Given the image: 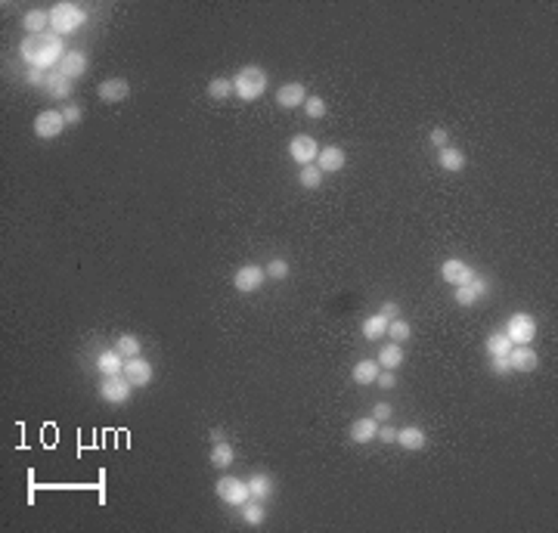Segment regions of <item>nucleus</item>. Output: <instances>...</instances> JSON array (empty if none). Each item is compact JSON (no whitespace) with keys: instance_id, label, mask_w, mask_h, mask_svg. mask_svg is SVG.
Here are the masks:
<instances>
[{"instance_id":"1","label":"nucleus","mask_w":558,"mask_h":533,"mask_svg":"<svg viewBox=\"0 0 558 533\" xmlns=\"http://www.w3.org/2000/svg\"><path fill=\"white\" fill-rule=\"evenodd\" d=\"M66 44L56 31H44V35H28L19 47V56L25 59L28 68H41V72H53V66H59L66 56Z\"/></svg>"},{"instance_id":"2","label":"nucleus","mask_w":558,"mask_h":533,"mask_svg":"<svg viewBox=\"0 0 558 533\" xmlns=\"http://www.w3.org/2000/svg\"><path fill=\"white\" fill-rule=\"evenodd\" d=\"M233 93L245 103H255L267 93V72L261 66H242L233 78Z\"/></svg>"},{"instance_id":"3","label":"nucleus","mask_w":558,"mask_h":533,"mask_svg":"<svg viewBox=\"0 0 558 533\" xmlns=\"http://www.w3.org/2000/svg\"><path fill=\"white\" fill-rule=\"evenodd\" d=\"M84 22H87V13H84L78 4H72V0H62V4H56L50 10V31H56L59 37L81 31Z\"/></svg>"},{"instance_id":"4","label":"nucleus","mask_w":558,"mask_h":533,"mask_svg":"<svg viewBox=\"0 0 558 533\" xmlns=\"http://www.w3.org/2000/svg\"><path fill=\"white\" fill-rule=\"evenodd\" d=\"M214 490H217V496H221L226 506H233V508H242L251 499L248 481H239V477H233V474H221V477H217Z\"/></svg>"},{"instance_id":"5","label":"nucleus","mask_w":558,"mask_h":533,"mask_svg":"<svg viewBox=\"0 0 558 533\" xmlns=\"http://www.w3.org/2000/svg\"><path fill=\"white\" fill-rule=\"evenodd\" d=\"M502 332L509 335L512 344H530L533 338H537V319H533L530 313H512Z\"/></svg>"},{"instance_id":"6","label":"nucleus","mask_w":558,"mask_h":533,"mask_svg":"<svg viewBox=\"0 0 558 533\" xmlns=\"http://www.w3.org/2000/svg\"><path fill=\"white\" fill-rule=\"evenodd\" d=\"M264 279H267V270L261 264H242L239 270L233 273V288L242 295H251L264 286Z\"/></svg>"},{"instance_id":"7","label":"nucleus","mask_w":558,"mask_h":533,"mask_svg":"<svg viewBox=\"0 0 558 533\" xmlns=\"http://www.w3.org/2000/svg\"><path fill=\"white\" fill-rule=\"evenodd\" d=\"M133 385L124 375H109V379H103V385H99V397H103V403H112V406H124L131 400V391Z\"/></svg>"},{"instance_id":"8","label":"nucleus","mask_w":558,"mask_h":533,"mask_svg":"<svg viewBox=\"0 0 558 533\" xmlns=\"http://www.w3.org/2000/svg\"><path fill=\"white\" fill-rule=\"evenodd\" d=\"M289 155H292V161L295 164H313L317 161V155H320V146H317V140L310 137V133H295L292 140H289Z\"/></svg>"},{"instance_id":"9","label":"nucleus","mask_w":558,"mask_h":533,"mask_svg":"<svg viewBox=\"0 0 558 533\" xmlns=\"http://www.w3.org/2000/svg\"><path fill=\"white\" fill-rule=\"evenodd\" d=\"M441 276H444V282H450L453 288H459V286H468L478 273H475V266L459 261V257H447V261L441 264Z\"/></svg>"},{"instance_id":"10","label":"nucleus","mask_w":558,"mask_h":533,"mask_svg":"<svg viewBox=\"0 0 558 533\" xmlns=\"http://www.w3.org/2000/svg\"><path fill=\"white\" fill-rule=\"evenodd\" d=\"M66 128H68V124H66V118H62V112H56V109H44V112L35 118V133L41 140H56Z\"/></svg>"},{"instance_id":"11","label":"nucleus","mask_w":558,"mask_h":533,"mask_svg":"<svg viewBox=\"0 0 558 533\" xmlns=\"http://www.w3.org/2000/svg\"><path fill=\"white\" fill-rule=\"evenodd\" d=\"M124 379L131 381L133 388H146L149 381H152V375H155V366L149 363V360H143V357H131V360H124Z\"/></svg>"},{"instance_id":"12","label":"nucleus","mask_w":558,"mask_h":533,"mask_svg":"<svg viewBox=\"0 0 558 533\" xmlns=\"http://www.w3.org/2000/svg\"><path fill=\"white\" fill-rule=\"evenodd\" d=\"M509 366H512V372H533L540 366V357L530 344H512V350H509Z\"/></svg>"},{"instance_id":"13","label":"nucleus","mask_w":558,"mask_h":533,"mask_svg":"<svg viewBox=\"0 0 558 533\" xmlns=\"http://www.w3.org/2000/svg\"><path fill=\"white\" fill-rule=\"evenodd\" d=\"M97 97L103 99V103H121V99L131 97V81L128 78H106L97 87Z\"/></svg>"},{"instance_id":"14","label":"nucleus","mask_w":558,"mask_h":533,"mask_svg":"<svg viewBox=\"0 0 558 533\" xmlns=\"http://www.w3.org/2000/svg\"><path fill=\"white\" fill-rule=\"evenodd\" d=\"M308 103V87L301 81H292V84H282L277 90V106L279 109H298Z\"/></svg>"},{"instance_id":"15","label":"nucleus","mask_w":558,"mask_h":533,"mask_svg":"<svg viewBox=\"0 0 558 533\" xmlns=\"http://www.w3.org/2000/svg\"><path fill=\"white\" fill-rule=\"evenodd\" d=\"M487 295V279H481V276H475L468 282V286H459L453 292V301L459 304V307H471V304H478L481 298Z\"/></svg>"},{"instance_id":"16","label":"nucleus","mask_w":558,"mask_h":533,"mask_svg":"<svg viewBox=\"0 0 558 533\" xmlns=\"http://www.w3.org/2000/svg\"><path fill=\"white\" fill-rule=\"evenodd\" d=\"M56 72H62L66 78H72V81H78V78L87 75V53L81 50H68L66 56H62V62L56 66Z\"/></svg>"},{"instance_id":"17","label":"nucleus","mask_w":558,"mask_h":533,"mask_svg":"<svg viewBox=\"0 0 558 533\" xmlns=\"http://www.w3.org/2000/svg\"><path fill=\"white\" fill-rule=\"evenodd\" d=\"M344 161H348V155H344L341 146H326V149H320V155H317V168L323 171V174H338V171L344 168Z\"/></svg>"},{"instance_id":"18","label":"nucleus","mask_w":558,"mask_h":533,"mask_svg":"<svg viewBox=\"0 0 558 533\" xmlns=\"http://www.w3.org/2000/svg\"><path fill=\"white\" fill-rule=\"evenodd\" d=\"M348 434H351L353 443H369V441H375V437H379V419H375V415H363V419L353 422Z\"/></svg>"},{"instance_id":"19","label":"nucleus","mask_w":558,"mask_h":533,"mask_svg":"<svg viewBox=\"0 0 558 533\" xmlns=\"http://www.w3.org/2000/svg\"><path fill=\"white\" fill-rule=\"evenodd\" d=\"M397 443L404 446V450H410V453L425 450L428 434H425V431H422L419 425H406V428H400V431H397Z\"/></svg>"},{"instance_id":"20","label":"nucleus","mask_w":558,"mask_h":533,"mask_svg":"<svg viewBox=\"0 0 558 533\" xmlns=\"http://www.w3.org/2000/svg\"><path fill=\"white\" fill-rule=\"evenodd\" d=\"M44 90H47V97H53V99H68V97H72V78H66L62 72L53 68V72L47 75Z\"/></svg>"},{"instance_id":"21","label":"nucleus","mask_w":558,"mask_h":533,"mask_svg":"<svg viewBox=\"0 0 558 533\" xmlns=\"http://www.w3.org/2000/svg\"><path fill=\"white\" fill-rule=\"evenodd\" d=\"M97 369L103 379H109V375H121L124 372V357L118 354V350H99L97 354Z\"/></svg>"},{"instance_id":"22","label":"nucleus","mask_w":558,"mask_h":533,"mask_svg":"<svg viewBox=\"0 0 558 533\" xmlns=\"http://www.w3.org/2000/svg\"><path fill=\"white\" fill-rule=\"evenodd\" d=\"M388 323H391L388 317H382V313H372V317L363 319L360 332H363L366 341H382V338H388Z\"/></svg>"},{"instance_id":"23","label":"nucleus","mask_w":558,"mask_h":533,"mask_svg":"<svg viewBox=\"0 0 558 533\" xmlns=\"http://www.w3.org/2000/svg\"><path fill=\"white\" fill-rule=\"evenodd\" d=\"M248 490H251V499H257V503H267V499L277 493V487H273V477L264 474V472L248 477Z\"/></svg>"},{"instance_id":"24","label":"nucleus","mask_w":558,"mask_h":533,"mask_svg":"<svg viewBox=\"0 0 558 533\" xmlns=\"http://www.w3.org/2000/svg\"><path fill=\"white\" fill-rule=\"evenodd\" d=\"M379 372H382L379 360H360V363L353 366L351 379H353V385H375V379H379Z\"/></svg>"},{"instance_id":"25","label":"nucleus","mask_w":558,"mask_h":533,"mask_svg":"<svg viewBox=\"0 0 558 533\" xmlns=\"http://www.w3.org/2000/svg\"><path fill=\"white\" fill-rule=\"evenodd\" d=\"M379 366H382V369H400V366H404V344H397V341L382 344Z\"/></svg>"},{"instance_id":"26","label":"nucleus","mask_w":558,"mask_h":533,"mask_svg":"<svg viewBox=\"0 0 558 533\" xmlns=\"http://www.w3.org/2000/svg\"><path fill=\"white\" fill-rule=\"evenodd\" d=\"M437 164H441L444 171H450V174H459V171L466 168V152H462L459 146H447V149H441V155H437Z\"/></svg>"},{"instance_id":"27","label":"nucleus","mask_w":558,"mask_h":533,"mask_svg":"<svg viewBox=\"0 0 558 533\" xmlns=\"http://www.w3.org/2000/svg\"><path fill=\"white\" fill-rule=\"evenodd\" d=\"M22 28H25L28 35H44V31H50V13L28 10L25 16H22Z\"/></svg>"},{"instance_id":"28","label":"nucleus","mask_w":558,"mask_h":533,"mask_svg":"<svg viewBox=\"0 0 558 533\" xmlns=\"http://www.w3.org/2000/svg\"><path fill=\"white\" fill-rule=\"evenodd\" d=\"M236 459V450L230 441H217L214 446H211V465L214 468H230Z\"/></svg>"},{"instance_id":"29","label":"nucleus","mask_w":558,"mask_h":533,"mask_svg":"<svg viewBox=\"0 0 558 533\" xmlns=\"http://www.w3.org/2000/svg\"><path fill=\"white\" fill-rule=\"evenodd\" d=\"M484 348H487V354H490V357H509V350H512V341H509V335L499 329V332H490V335H487Z\"/></svg>"},{"instance_id":"30","label":"nucleus","mask_w":558,"mask_h":533,"mask_svg":"<svg viewBox=\"0 0 558 533\" xmlns=\"http://www.w3.org/2000/svg\"><path fill=\"white\" fill-rule=\"evenodd\" d=\"M388 338L391 341H397V344H404V341H410L413 338V326L406 323L404 317H397V319H391L388 323Z\"/></svg>"},{"instance_id":"31","label":"nucleus","mask_w":558,"mask_h":533,"mask_svg":"<svg viewBox=\"0 0 558 533\" xmlns=\"http://www.w3.org/2000/svg\"><path fill=\"white\" fill-rule=\"evenodd\" d=\"M298 183H301L304 190H317V186L323 183V171H320L317 164H304V168L298 171Z\"/></svg>"},{"instance_id":"32","label":"nucleus","mask_w":558,"mask_h":533,"mask_svg":"<svg viewBox=\"0 0 558 533\" xmlns=\"http://www.w3.org/2000/svg\"><path fill=\"white\" fill-rule=\"evenodd\" d=\"M115 350H118V354H121L124 360H131V357H140L143 344H140L137 335H121V338L115 341Z\"/></svg>"},{"instance_id":"33","label":"nucleus","mask_w":558,"mask_h":533,"mask_svg":"<svg viewBox=\"0 0 558 533\" xmlns=\"http://www.w3.org/2000/svg\"><path fill=\"white\" fill-rule=\"evenodd\" d=\"M242 518H245V524H251V527H257V524H264L267 512H264V503H257V499H248L245 506H242Z\"/></svg>"},{"instance_id":"34","label":"nucleus","mask_w":558,"mask_h":533,"mask_svg":"<svg viewBox=\"0 0 558 533\" xmlns=\"http://www.w3.org/2000/svg\"><path fill=\"white\" fill-rule=\"evenodd\" d=\"M233 93V78H214L208 84V97L211 99H226Z\"/></svg>"},{"instance_id":"35","label":"nucleus","mask_w":558,"mask_h":533,"mask_svg":"<svg viewBox=\"0 0 558 533\" xmlns=\"http://www.w3.org/2000/svg\"><path fill=\"white\" fill-rule=\"evenodd\" d=\"M304 112H308V118L320 121V118H326L329 106H326V99H323V97H308V103H304Z\"/></svg>"},{"instance_id":"36","label":"nucleus","mask_w":558,"mask_h":533,"mask_svg":"<svg viewBox=\"0 0 558 533\" xmlns=\"http://www.w3.org/2000/svg\"><path fill=\"white\" fill-rule=\"evenodd\" d=\"M264 270H267V279H277V282H279V279L289 276V261H282V257H273V261L267 264Z\"/></svg>"},{"instance_id":"37","label":"nucleus","mask_w":558,"mask_h":533,"mask_svg":"<svg viewBox=\"0 0 558 533\" xmlns=\"http://www.w3.org/2000/svg\"><path fill=\"white\" fill-rule=\"evenodd\" d=\"M428 143L437 146V149H447V146H450V130H447V128H435V130L428 133Z\"/></svg>"},{"instance_id":"38","label":"nucleus","mask_w":558,"mask_h":533,"mask_svg":"<svg viewBox=\"0 0 558 533\" xmlns=\"http://www.w3.org/2000/svg\"><path fill=\"white\" fill-rule=\"evenodd\" d=\"M62 118H66V124H81L84 109L78 103H66V109H62Z\"/></svg>"},{"instance_id":"39","label":"nucleus","mask_w":558,"mask_h":533,"mask_svg":"<svg viewBox=\"0 0 558 533\" xmlns=\"http://www.w3.org/2000/svg\"><path fill=\"white\" fill-rule=\"evenodd\" d=\"M47 75H50V72H41V68H28V72H25V81L31 84V87H44V84H47Z\"/></svg>"},{"instance_id":"40","label":"nucleus","mask_w":558,"mask_h":533,"mask_svg":"<svg viewBox=\"0 0 558 533\" xmlns=\"http://www.w3.org/2000/svg\"><path fill=\"white\" fill-rule=\"evenodd\" d=\"M493 375H512V366H509V357H493V366H490Z\"/></svg>"},{"instance_id":"41","label":"nucleus","mask_w":558,"mask_h":533,"mask_svg":"<svg viewBox=\"0 0 558 533\" xmlns=\"http://www.w3.org/2000/svg\"><path fill=\"white\" fill-rule=\"evenodd\" d=\"M391 412H394V410H391V403H384V400H382V403H375V406H372V415H375L379 422H388V419H391Z\"/></svg>"},{"instance_id":"42","label":"nucleus","mask_w":558,"mask_h":533,"mask_svg":"<svg viewBox=\"0 0 558 533\" xmlns=\"http://www.w3.org/2000/svg\"><path fill=\"white\" fill-rule=\"evenodd\" d=\"M375 381H379L382 388H394V385H397V375H394V369H382Z\"/></svg>"},{"instance_id":"43","label":"nucleus","mask_w":558,"mask_h":533,"mask_svg":"<svg viewBox=\"0 0 558 533\" xmlns=\"http://www.w3.org/2000/svg\"><path fill=\"white\" fill-rule=\"evenodd\" d=\"M379 313H382V317H388V319H397L400 317V304L397 301H384Z\"/></svg>"},{"instance_id":"44","label":"nucleus","mask_w":558,"mask_h":533,"mask_svg":"<svg viewBox=\"0 0 558 533\" xmlns=\"http://www.w3.org/2000/svg\"><path fill=\"white\" fill-rule=\"evenodd\" d=\"M379 441L382 443H397V428H391V425L379 428Z\"/></svg>"},{"instance_id":"45","label":"nucleus","mask_w":558,"mask_h":533,"mask_svg":"<svg viewBox=\"0 0 558 533\" xmlns=\"http://www.w3.org/2000/svg\"><path fill=\"white\" fill-rule=\"evenodd\" d=\"M211 441H224V428H214V431H211Z\"/></svg>"}]
</instances>
